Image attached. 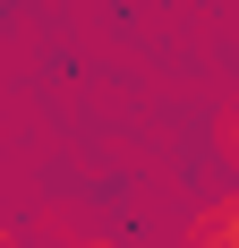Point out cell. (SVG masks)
<instances>
[{
	"label": "cell",
	"mask_w": 239,
	"mask_h": 248,
	"mask_svg": "<svg viewBox=\"0 0 239 248\" xmlns=\"http://www.w3.org/2000/svg\"><path fill=\"white\" fill-rule=\"evenodd\" d=\"M188 248H239V197L205 205V214H196V231H188Z\"/></svg>",
	"instance_id": "obj_1"
},
{
	"label": "cell",
	"mask_w": 239,
	"mask_h": 248,
	"mask_svg": "<svg viewBox=\"0 0 239 248\" xmlns=\"http://www.w3.org/2000/svg\"><path fill=\"white\" fill-rule=\"evenodd\" d=\"M214 146H222V163H231V171H239V94L222 103V120H214Z\"/></svg>",
	"instance_id": "obj_2"
},
{
	"label": "cell",
	"mask_w": 239,
	"mask_h": 248,
	"mask_svg": "<svg viewBox=\"0 0 239 248\" xmlns=\"http://www.w3.org/2000/svg\"><path fill=\"white\" fill-rule=\"evenodd\" d=\"M0 248H9V240H0Z\"/></svg>",
	"instance_id": "obj_3"
}]
</instances>
